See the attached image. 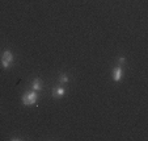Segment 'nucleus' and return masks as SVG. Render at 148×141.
Listing matches in <instances>:
<instances>
[{"label": "nucleus", "instance_id": "obj_6", "mask_svg": "<svg viewBox=\"0 0 148 141\" xmlns=\"http://www.w3.org/2000/svg\"><path fill=\"white\" fill-rule=\"evenodd\" d=\"M59 82L62 83V85H63V83H67L68 82V76L66 75V74H60V76H59Z\"/></svg>", "mask_w": 148, "mask_h": 141}, {"label": "nucleus", "instance_id": "obj_2", "mask_svg": "<svg viewBox=\"0 0 148 141\" xmlns=\"http://www.w3.org/2000/svg\"><path fill=\"white\" fill-rule=\"evenodd\" d=\"M13 62V53L11 50H5L1 54V66L4 69H8Z\"/></svg>", "mask_w": 148, "mask_h": 141}, {"label": "nucleus", "instance_id": "obj_3", "mask_svg": "<svg viewBox=\"0 0 148 141\" xmlns=\"http://www.w3.org/2000/svg\"><path fill=\"white\" fill-rule=\"evenodd\" d=\"M66 94V88L64 87H62V86H59V87H55L53 90V96L54 98H62V96Z\"/></svg>", "mask_w": 148, "mask_h": 141}, {"label": "nucleus", "instance_id": "obj_4", "mask_svg": "<svg viewBox=\"0 0 148 141\" xmlns=\"http://www.w3.org/2000/svg\"><path fill=\"white\" fill-rule=\"evenodd\" d=\"M121 78H122V67L117 66V67L113 69V79L115 82H118V81H121Z\"/></svg>", "mask_w": 148, "mask_h": 141}, {"label": "nucleus", "instance_id": "obj_5", "mask_svg": "<svg viewBox=\"0 0 148 141\" xmlns=\"http://www.w3.org/2000/svg\"><path fill=\"white\" fill-rule=\"evenodd\" d=\"M32 88H33L34 91H39V90H42V82H41V79L39 78H36L32 82Z\"/></svg>", "mask_w": 148, "mask_h": 141}, {"label": "nucleus", "instance_id": "obj_1", "mask_svg": "<svg viewBox=\"0 0 148 141\" xmlns=\"http://www.w3.org/2000/svg\"><path fill=\"white\" fill-rule=\"evenodd\" d=\"M37 99H38V95L36 94V91H26L23 95V103L25 106H34L37 103Z\"/></svg>", "mask_w": 148, "mask_h": 141}]
</instances>
